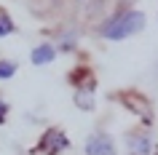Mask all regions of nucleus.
Listing matches in <instances>:
<instances>
[{
    "label": "nucleus",
    "mask_w": 158,
    "mask_h": 155,
    "mask_svg": "<svg viewBox=\"0 0 158 155\" xmlns=\"http://www.w3.org/2000/svg\"><path fill=\"white\" fill-rule=\"evenodd\" d=\"M11 30H14V22H11V19L6 16L3 11H0V38H6V35H8Z\"/></svg>",
    "instance_id": "423d86ee"
},
{
    "label": "nucleus",
    "mask_w": 158,
    "mask_h": 155,
    "mask_svg": "<svg viewBox=\"0 0 158 155\" xmlns=\"http://www.w3.org/2000/svg\"><path fill=\"white\" fill-rule=\"evenodd\" d=\"M6 112H8V107H6V102H0V123H6Z\"/></svg>",
    "instance_id": "0eeeda50"
},
{
    "label": "nucleus",
    "mask_w": 158,
    "mask_h": 155,
    "mask_svg": "<svg viewBox=\"0 0 158 155\" xmlns=\"http://www.w3.org/2000/svg\"><path fill=\"white\" fill-rule=\"evenodd\" d=\"M14 72H16V64L14 62H0V80L14 78Z\"/></svg>",
    "instance_id": "39448f33"
},
{
    "label": "nucleus",
    "mask_w": 158,
    "mask_h": 155,
    "mask_svg": "<svg viewBox=\"0 0 158 155\" xmlns=\"http://www.w3.org/2000/svg\"><path fill=\"white\" fill-rule=\"evenodd\" d=\"M54 46H38V48L32 51V64H48L51 59H54Z\"/></svg>",
    "instance_id": "7ed1b4c3"
},
{
    "label": "nucleus",
    "mask_w": 158,
    "mask_h": 155,
    "mask_svg": "<svg viewBox=\"0 0 158 155\" xmlns=\"http://www.w3.org/2000/svg\"><path fill=\"white\" fill-rule=\"evenodd\" d=\"M86 153L89 155H115V147L107 137H91L86 142Z\"/></svg>",
    "instance_id": "f03ea898"
},
{
    "label": "nucleus",
    "mask_w": 158,
    "mask_h": 155,
    "mask_svg": "<svg viewBox=\"0 0 158 155\" xmlns=\"http://www.w3.org/2000/svg\"><path fill=\"white\" fill-rule=\"evenodd\" d=\"M150 145H148V139H131V153L134 155H148Z\"/></svg>",
    "instance_id": "20e7f679"
},
{
    "label": "nucleus",
    "mask_w": 158,
    "mask_h": 155,
    "mask_svg": "<svg viewBox=\"0 0 158 155\" xmlns=\"http://www.w3.org/2000/svg\"><path fill=\"white\" fill-rule=\"evenodd\" d=\"M142 27H145V14H142V11H129V14H123L121 19H115V22L105 30V38H107V40H123L129 35L139 32Z\"/></svg>",
    "instance_id": "f257e3e1"
}]
</instances>
